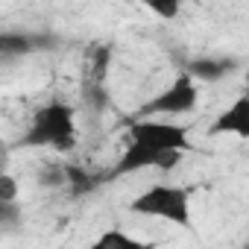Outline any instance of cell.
Wrapping results in <instances>:
<instances>
[{"label":"cell","instance_id":"obj_1","mask_svg":"<svg viewBox=\"0 0 249 249\" xmlns=\"http://www.w3.org/2000/svg\"><path fill=\"white\" fill-rule=\"evenodd\" d=\"M76 111L53 97L36 108L27 132L21 135V147L27 150H53V153H73L76 150Z\"/></svg>","mask_w":249,"mask_h":249},{"label":"cell","instance_id":"obj_2","mask_svg":"<svg viewBox=\"0 0 249 249\" xmlns=\"http://www.w3.org/2000/svg\"><path fill=\"white\" fill-rule=\"evenodd\" d=\"M132 214L141 217H153V220H164L173 226L188 229L194 223V211H191V191L182 185H167V182H156L147 191H141L132 202H129Z\"/></svg>","mask_w":249,"mask_h":249},{"label":"cell","instance_id":"obj_3","mask_svg":"<svg viewBox=\"0 0 249 249\" xmlns=\"http://www.w3.org/2000/svg\"><path fill=\"white\" fill-rule=\"evenodd\" d=\"M196 106H199V82L182 71L164 91L147 100L135 117H179V114L196 111Z\"/></svg>","mask_w":249,"mask_h":249},{"label":"cell","instance_id":"obj_4","mask_svg":"<svg viewBox=\"0 0 249 249\" xmlns=\"http://www.w3.org/2000/svg\"><path fill=\"white\" fill-rule=\"evenodd\" d=\"M129 141H138V144H147V147L164 150V153H188L191 150L188 129L173 123L170 117H135L129 126Z\"/></svg>","mask_w":249,"mask_h":249},{"label":"cell","instance_id":"obj_5","mask_svg":"<svg viewBox=\"0 0 249 249\" xmlns=\"http://www.w3.org/2000/svg\"><path fill=\"white\" fill-rule=\"evenodd\" d=\"M182 161V153H164V150H153L147 144L129 141L108 173V179L114 176H129V173H141V170H173Z\"/></svg>","mask_w":249,"mask_h":249},{"label":"cell","instance_id":"obj_6","mask_svg":"<svg viewBox=\"0 0 249 249\" xmlns=\"http://www.w3.org/2000/svg\"><path fill=\"white\" fill-rule=\"evenodd\" d=\"M214 135H231L240 141H249V94L234 97L214 120H211Z\"/></svg>","mask_w":249,"mask_h":249},{"label":"cell","instance_id":"obj_7","mask_svg":"<svg viewBox=\"0 0 249 249\" xmlns=\"http://www.w3.org/2000/svg\"><path fill=\"white\" fill-rule=\"evenodd\" d=\"M185 73H191L196 82H223L226 76H231L237 71V59H220V56H196V59H188Z\"/></svg>","mask_w":249,"mask_h":249},{"label":"cell","instance_id":"obj_8","mask_svg":"<svg viewBox=\"0 0 249 249\" xmlns=\"http://www.w3.org/2000/svg\"><path fill=\"white\" fill-rule=\"evenodd\" d=\"M41 47H53L50 36H33V33H3L0 36V53H3L6 62L27 56L33 50H41Z\"/></svg>","mask_w":249,"mask_h":249},{"label":"cell","instance_id":"obj_9","mask_svg":"<svg viewBox=\"0 0 249 249\" xmlns=\"http://www.w3.org/2000/svg\"><path fill=\"white\" fill-rule=\"evenodd\" d=\"M108 62H111V47H108V44H91L88 53H85L82 79H100V82H106Z\"/></svg>","mask_w":249,"mask_h":249},{"label":"cell","instance_id":"obj_10","mask_svg":"<svg viewBox=\"0 0 249 249\" xmlns=\"http://www.w3.org/2000/svg\"><path fill=\"white\" fill-rule=\"evenodd\" d=\"M79 94H82V106L91 108V111H106L108 103H111V97H108V85L100 82V79H82Z\"/></svg>","mask_w":249,"mask_h":249},{"label":"cell","instance_id":"obj_11","mask_svg":"<svg viewBox=\"0 0 249 249\" xmlns=\"http://www.w3.org/2000/svg\"><path fill=\"white\" fill-rule=\"evenodd\" d=\"M94 246L97 249H144L147 246V240H141V237H132V234H126L123 229H106L97 240H94Z\"/></svg>","mask_w":249,"mask_h":249},{"label":"cell","instance_id":"obj_12","mask_svg":"<svg viewBox=\"0 0 249 249\" xmlns=\"http://www.w3.org/2000/svg\"><path fill=\"white\" fill-rule=\"evenodd\" d=\"M36 179H38V188H47V191L65 188L68 185V164H44Z\"/></svg>","mask_w":249,"mask_h":249},{"label":"cell","instance_id":"obj_13","mask_svg":"<svg viewBox=\"0 0 249 249\" xmlns=\"http://www.w3.org/2000/svg\"><path fill=\"white\" fill-rule=\"evenodd\" d=\"M182 3L185 0H141V6L147 12H153L156 18H161V21H176L179 12H182Z\"/></svg>","mask_w":249,"mask_h":249},{"label":"cell","instance_id":"obj_14","mask_svg":"<svg viewBox=\"0 0 249 249\" xmlns=\"http://www.w3.org/2000/svg\"><path fill=\"white\" fill-rule=\"evenodd\" d=\"M68 188H71L73 196H82V194H88L94 188V176L88 170H82V167L68 164Z\"/></svg>","mask_w":249,"mask_h":249},{"label":"cell","instance_id":"obj_15","mask_svg":"<svg viewBox=\"0 0 249 249\" xmlns=\"http://www.w3.org/2000/svg\"><path fill=\"white\" fill-rule=\"evenodd\" d=\"M21 217H24V211H21L18 202H0V226L6 231H12L21 223Z\"/></svg>","mask_w":249,"mask_h":249},{"label":"cell","instance_id":"obj_16","mask_svg":"<svg viewBox=\"0 0 249 249\" xmlns=\"http://www.w3.org/2000/svg\"><path fill=\"white\" fill-rule=\"evenodd\" d=\"M0 202H18V182L9 170H3L0 176Z\"/></svg>","mask_w":249,"mask_h":249}]
</instances>
